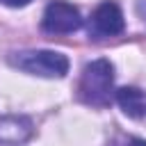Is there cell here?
Listing matches in <instances>:
<instances>
[{
  "instance_id": "7",
  "label": "cell",
  "mask_w": 146,
  "mask_h": 146,
  "mask_svg": "<svg viewBox=\"0 0 146 146\" xmlns=\"http://www.w3.org/2000/svg\"><path fill=\"white\" fill-rule=\"evenodd\" d=\"M7 7H25V5H30L32 0H2Z\"/></svg>"
},
{
  "instance_id": "1",
  "label": "cell",
  "mask_w": 146,
  "mask_h": 146,
  "mask_svg": "<svg viewBox=\"0 0 146 146\" xmlns=\"http://www.w3.org/2000/svg\"><path fill=\"white\" fill-rule=\"evenodd\" d=\"M114 91V64L110 59H94L82 68L78 94L87 105L105 107L112 100Z\"/></svg>"
},
{
  "instance_id": "8",
  "label": "cell",
  "mask_w": 146,
  "mask_h": 146,
  "mask_svg": "<svg viewBox=\"0 0 146 146\" xmlns=\"http://www.w3.org/2000/svg\"><path fill=\"white\" fill-rule=\"evenodd\" d=\"M137 11H139L141 21L146 23V0H137Z\"/></svg>"
},
{
  "instance_id": "2",
  "label": "cell",
  "mask_w": 146,
  "mask_h": 146,
  "mask_svg": "<svg viewBox=\"0 0 146 146\" xmlns=\"http://www.w3.org/2000/svg\"><path fill=\"white\" fill-rule=\"evenodd\" d=\"M9 64L23 73L39 75V78H64L68 73V59L55 50H23L11 52Z\"/></svg>"
},
{
  "instance_id": "5",
  "label": "cell",
  "mask_w": 146,
  "mask_h": 146,
  "mask_svg": "<svg viewBox=\"0 0 146 146\" xmlns=\"http://www.w3.org/2000/svg\"><path fill=\"white\" fill-rule=\"evenodd\" d=\"M116 103L125 116L146 123V91L137 87H121L116 91Z\"/></svg>"
},
{
  "instance_id": "6",
  "label": "cell",
  "mask_w": 146,
  "mask_h": 146,
  "mask_svg": "<svg viewBox=\"0 0 146 146\" xmlns=\"http://www.w3.org/2000/svg\"><path fill=\"white\" fill-rule=\"evenodd\" d=\"M32 135V121L25 116H0V144L18 146Z\"/></svg>"
},
{
  "instance_id": "3",
  "label": "cell",
  "mask_w": 146,
  "mask_h": 146,
  "mask_svg": "<svg viewBox=\"0 0 146 146\" xmlns=\"http://www.w3.org/2000/svg\"><path fill=\"white\" fill-rule=\"evenodd\" d=\"M41 27L48 34H71L75 30L82 27V16L80 9L71 2L64 0H52L48 2V7L43 9V18H41Z\"/></svg>"
},
{
  "instance_id": "4",
  "label": "cell",
  "mask_w": 146,
  "mask_h": 146,
  "mask_svg": "<svg viewBox=\"0 0 146 146\" xmlns=\"http://www.w3.org/2000/svg\"><path fill=\"white\" fill-rule=\"evenodd\" d=\"M125 27V21H123V11L116 2L112 0H105L100 2L91 18H89V34L94 39H105V36H116L121 34Z\"/></svg>"
}]
</instances>
